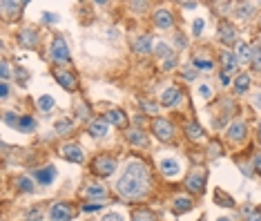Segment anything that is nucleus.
Returning a JSON list of instances; mask_svg holds the SVG:
<instances>
[{"label": "nucleus", "mask_w": 261, "mask_h": 221, "mask_svg": "<svg viewBox=\"0 0 261 221\" xmlns=\"http://www.w3.org/2000/svg\"><path fill=\"white\" fill-rule=\"evenodd\" d=\"M221 85H230V74L228 72H221Z\"/></svg>", "instance_id": "nucleus-52"}, {"label": "nucleus", "mask_w": 261, "mask_h": 221, "mask_svg": "<svg viewBox=\"0 0 261 221\" xmlns=\"http://www.w3.org/2000/svg\"><path fill=\"white\" fill-rule=\"evenodd\" d=\"M201 32H203V20H201V18H197V20H194V25H192V34H194V36H201Z\"/></svg>", "instance_id": "nucleus-42"}, {"label": "nucleus", "mask_w": 261, "mask_h": 221, "mask_svg": "<svg viewBox=\"0 0 261 221\" xmlns=\"http://www.w3.org/2000/svg\"><path fill=\"white\" fill-rule=\"evenodd\" d=\"M190 65H192V67L197 69V72H199V69L208 72V69H212V67H214V63H212V60H208V58H192V63H190Z\"/></svg>", "instance_id": "nucleus-31"}, {"label": "nucleus", "mask_w": 261, "mask_h": 221, "mask_svg": "<svg viewBox=\"0 0 261 221\" xmlns=\"http://www.w3.org/2000/svg\"><path fill=\"white\" fill-rule=\"evenodd\" d=\"M42 20H47V22H56L58 18H56V16H52V14H45V16H42Z\"/></svg>", "instance_id": "nucleus-54"}, {"label": "nucleus", "mask_w": 261, "mask_h": 221, "mask_svg": "<svg viewBox=\"0 0 261 221\" xmlns=\"http://www.w3.org/2000/svg\"><path fill=\"white\" fill-rule=\"evenodd\" d=\"M92 172L99 174V177H112V174L116 172V159L105 157V154L96 157L94 161H92Z\"/></svg>", "instance_id": "nucleus-2"}, {"label": "nucleus", "mask_w": 261, "mask_h": 221, "mask_svg": "<svg viewBox=\"0 0 261 221\" xmlns=\"http://www.w3.org/2000/svg\"><path fill=\"white\" fill-rule=\"evenodd\" d=\"M18 130L25 132V134H27V132H34V130H36V121H34V116H22Z\"/></svg>", "instance_id": "nucleus-32"}, {"label": "nucleus", "mask_w": 261, "mask_h": 221, "mask_svg": "<svg viewBox=\"0 0 261 221\" xmlns=\"http://www.w3.org/2000/svg\"><path fill=\"white\" fill-rule=\"evenodd\" d=\"M25 5L27 2H9V0H2V2H0V7H2L5 14H18L20 7H25Z\"/></svg>", "instance_id": "nucleus-28"}, {"label": "nucleus", "mask_w": 261, "mask_h": 221, "mask_svg": "<svg viewBox=\"0 0 261 221\" xmlns=\"http://www.w3.org/2000/svg\"><path fill=\"white\" fill-rule=\"evenodd\" d=\"M248 221H261V212H252L250 219H248Z\"/></svg>", "instance_id": "nucleus-56"}, {"label": "nucleus", "mask_w": 261, "mask_h": 221, "mask_svg": "<svg viewBox=\"0 0 261 221\" xmlns=\"http://www.w3.org/2000/svg\"><path fill=\"white\" fill-rule=\"evenodd\" d=\"M60 154H63L65 159H67L69 163H83V150H80L79 145H74V143H65L63 147H60Z\"/></svg>", "instance_id": "nucleus-9"}, {"label": "nucleus", "mask_w": 261, "mask_h": 221, "mask_svg": "<svg viewBox=\"0 0 261 221\" xmlns=\"http://www.w3.org/2000/svg\"><path fill=\"white\" fill-rule=\"evenodd\" d=\"M199 92H201V96H210V94H212L208 85H201V87H199Z\"/></svg>", "instance_id": "nucleus-53"}, {"label": "nucleus", "mask_w": 261, "mask_h": 221, "mask_svg": "<svg viewBox=\"0 0 261 221\" xmlns=\"http://www.w3.org/2000/svg\"><path fill=\"white\" fill-rule=\"evenodd\" d=\"M185 188L194 195H203L205 192V170L203 168H194L192 172L185 177Z\"/></svg>", "instance_id": "nucleus-4"}, {"label": "nucleus", "mask_w": 261, "mask_h": 221, "mask_svg": "<svg viewBox=\"0 0 261 221\" xmlns=\"http://www.w3.org/2000/svg\"><path fill=\"white\" fill-rule=\"evenodd\" d=\"M237 60L239 63H250L252 60V45L248 42H237Z\"/></svg>", "instance_id": "nucleus-22"}, {"label": "nucleus", "mask_w": 261, "mask_h": 221, "mask_svg": "<svg viewBox=\"0 0 261 221\" xmlns=\"http://www.w3.org/2000/svg\"><path fill=\"white\" fill-rule=\"evenodd\" d=\"M217 221H230V219H225V217H221V219H217Z\"/></svg>", "instance_id": "nucleus-59"}, {"label": "nucleus", "mask_w": 261, "mask_h": 221, "mask_svg": "<svg viewBox=\"0 0 261 221\" xmlns=\"http://www.w3.org/2000/svg\"><path fill=\"white\" fill-rule=\"evenodd\" d=\"M214 201L219 205H223V208H232V205H235V201L230 199V197H225L223 190H214Z\"/></svg>", "instance_id": "nucleus-29"}, {"label": "nucleus", "mask_w": 261, "mask_h": 221, "mask_svg": "<svg viewBox=\"0 0 261 221\" xmlns=\"http://www.w3.org/2000/svg\"><path fill=\"white\" fill-rule=\"evenodd\" d=\"M197 76H199V72L192 67V65H190V67H185V72H183V79H185V80H194Z\"/></svg>", "instance_id": "nucleus-41"}, {"label": "nucleus", "mask_w": 261, "mask_h": 221, "mask_svg": "<svg viewBox=\"0 0 261 221\" xmlns=\"http://www.w3.org/2000/svg\"><path fill=\"white\" fill-rule=\"evenodd\" d=\"M72 130H74V123L67 121V119L56 123V132H58V134H67V132H72Z\"/></svg>", "instance_id": "nucleus-37"}, {"label": "nucleus", "mask_w": 261, "mask_h": 221, "mask_svg": "<svg viewBox=\"0 0 261 221\" xmlns=\"http://www.w3.org/2000/svg\"><path fill=\"white\" fill-rule=\"evenodd\" d=\"M154 25L159 27V29H170V27L174 25V18H172V11L170 9H157L154 11Z\"/></svg>", "instance_id": "nucleus-11"}, {"label": "nucleus", "mask_w": 261, "mask_h": 221, "mask_svg": "<svg viewBox=\"0 0 261 221\" xmlns=\"http://www.w3.org/2000/svg\"><path fill=\"white\" fill-rule=\"evenodd\" d=\"M257 5L255 2H243V5H239V9H237V16L239 18H250L252 14H255Z\"/></svg>", "instance_id": "nucleus-27"}, {"label": "nucleus", "mask_w": 261, "mask_h": 221, "mask_svg": "<svg viewBox=\"0 0 261 221\" xmlns=\"http://www.w3.org/2000/svg\"><path fill=\"white\" fill-rule=\"evenodd\" d=\"M0 96H2V99H7V96H9V83L0 85Z\"/></svg>", "instance_id": "nucleus-50"}, {"label": "nucleus", "mask_w": 261, "mask_h": 221, "mask_svg": "<svg viewBox=\"0 0 261 221\" xmlns=\"http://www.w3.org/2000/svg\"><path fill=\"white\" fill-rule=\"evenodd\" d=\"M16 188L20 190V192L32 195V192H36V179H34V177H18V179H16Z\"/></svg>", "instance_id": "nucleus-23"}, {"label": "nucleus", "mask_w": 261, "mask_h": 221, "mask_svg": "<svg viewBox=\"0 0 261 221\" xmlns=\"http://www.w3.org/2000/svg\"><path fill=\"white\" fill-rule=\"evenodd\" d=\"M74 217V210L69 203H63V201H58L49 208V219L52 221H69Z\"/></svg>", "instance_id": "nucleus-6"}, {"label": "nucleus", "mask_w": 261, "mask_h": 221, "mask_svg": "<svg viewBox=\"0 0 261 221\" xmlns=\"http://www.w3.org/2000/svg\"><path fill=\"white\" fill-rule=\"evenodd\" d=\"M219 40L223 42V45H232V42H239L237 40V29L235 25H230V22H221L219 25Z\"/></svg>", "instance_id": "nucleus-10"}, {"label": "nucleus", "mask_w": 261, "mask_h": 221, "mask_svg": "<svg viewBox=\"0 0 261 221\" xmlns=\"http://www.w3.org/2000/svg\"><path fill=\"white\" fill-rule=\"evenodd\" d=\"M152 132H154V137L159 139V141H172L174 137V125L170 121H165V119H154L152 121Z\"/></svg>", "instance_id": "nucleus-5"}, {"label": "nucleus", "mask_w": 261, "mask_h": 221, "mask_svg": "<svg viewBox=\"0 0 261 221\" xmlns=\"http://www.w3.org/2000/svg\"><path fill=\"white\" fill-rule=\"evenodd\" d=\"M40 210H32L29 215H27V221H40Z\"/></svg>", "instance_id": "nucleus-47"}, {"label": "nucleus", "mask_w": 261, "mask_h": 221, "mask_svg": "<svg viewBox=\"0 0 261 221\" xmlns=\"http://www.w3.org/2000/svg\"><path fill=\"white\" fill-rule=\"evenodd\" d=\"M174 67H177V54L163 60V69H165V72H170V69H174Z\"/></svg>", "instance_id": "nucleus-40"}, {"label": "nucleus", "mask_w": 261, "mask_h": 221, "mask_svg": "<svg viewBox=\"0 0 261 221\" xmlns=\"http://www.w3.org/2000/svg\"><path fill=\"white\" fill-rule=\"evenodd\" d=\"M159 168H161V172L165 177H179V172H181V165H179L177 159H163Z\"/></svg>", "instance_id": "nucleus-17"}, {"label": "nucleus", "mask_w": 261, "mask_h": 221, "mask_svg": "<svg viewBox=\"0 0 261 221\" xmlns=\"http://www.w3.org/2000/svg\"><path fill=\"white\" fill-rule=\"evenodd\" d=\"M181 7H185V9H194L197 7V2H179Z\"/></svg>", "instance_id": "nucleus-55"}, {"label": "nucleus", "mask_w": 261, "mask_h": 221, "mask_svg": "<svg viewBox=\"0 0 261 221\" xmlns=\"http://www.w3.org/2000/svg\"><path fill=\"white\" fill-rule=\"evenodd\" d=\"M127 141L132 143V145H136V147H145L147 145V137L143 134L141 130H127Z\"/></svg>", "instance_id": "nucleus-24"}, {"label": "nucleus", "mask_w": 261, "mask_h": 221, "mask_svg": "<svg viewBox=\"0 0 261 221\" xmlns=\"http://www.w3.org/2000/svg\"><path fill=\"white\" fill-rule=\"evenodd\" d=\"M185 134H188V139H192V141H201V139H203V130L194 121H190L188 125H185Z\"/></svg>", "instance_id": "nucleus-25"}, {"label": "nucleus", "mask_w": 261, "mask_h": 221, "mask_svg": "<svg viewBox=\"0 0 261 221\" xmlns=\"http://www.w3.org/2000/svg\"><path fill=\"white\" fill-rule=\"evenodd\" d=\"M154 49V42H152V36L150 34H143L134 40V52L136 54H150Z\"/></svg>", "instance_id": "nucleus-16"}, {"label": "nucleus", "mask_w": 261, "mask_h": 221, "mask_svg": "<svg viewBox=\"0 0 261 221\" xmlns=\"http://www.w3.org/2000/svg\"><path fill=\"white\" fill-rule=\"evenodd\" d=\"M9 76H11L9 63H7V60H2V63H0V79H2V83H7V80H9Z\"/></svg>", "instance_id": "nucleus-38"}, {"label": "nucleus", "mask_w": 261, "mask_h": 221, "mask_svg": "<svg viewBox=\"0 0 261 221\" xmlns=\"http://www.w3.org/2000/svg\"><path fill=\"white\" fill-rule=\"evenodd\" d=\"M248 87H250V76H248V74H239V76H237V80H235L237 94H245V92H248Z\"/></svg>", "instance_id": "nucleus-26"}, {"label": "nucleus", "mask_w": 261, "mask_h": 221, "mask_svg": "<svg viewBox=\"0 0 261 221\" xmlns=\"http://www.w3.org/2000/svg\"><path fill=\"white\" fill-rule=\"evenodd\" d=\"M116 190L123 199H141L150 192V170L145 168V163H130L123 172V177L116 183Z\"/></svg>", "instance_id": "nucleus-1"}, {"label": "nucleus", "mask_w": 261, "mask_h": 221, "mask_svg": "<svg viewBox=\"0 0 261 221\" xmlns=\"http://www.w3.org/2000/svg\"><path fill=\"white\" fill-rule=\"evenodd\" d=\"M34 179L40 185H49L56 179V168H54V165H45V168H40V170H34Z\"/></svg>", "instance_id": "nucleus-13"}, {"label": "nucleus", "mask_w": 261, "mask_h": 221, "mask_svg": "<svg viewBox=\"0 0 261 221\" xmlns=\"http://www.w3.org/2000/svg\"><path fill=\"white\" fill-rule=\"evenodd\" d=\"M252 170H255L257 174H261V154H257V157H255V163H252Z\"/></svg>", "instance_id": "nucleus-48"}, {"label": "nucleus", "mask_w": 261, "mask_h": 221, "mask_svg": "<svg viewBox=\"0 0 261 221\" xmlns=\"http://www.w3.org/2000/svg\"><path fill=\"white\" fill-rule=\"evenodd\" d=\"M85 197L92 201H100V199H107V188L100 183H89L85 185Z\"/></svg>", "instance_id": "nucleus-14"}, {"label": "nucleus", "mask_w": 261, "mask_h": 221, "mask_svg": "<svg viewBox=\"0 0 261 221\" xmlns=\"http://www.w3.org/2000/svg\"><path fill=\"white\" fill-rule=\"evenodd\" d=\"M154 54H157L161 60H165V58H170V56H174V52L170 47H167V42H159L157 47H154Z\"/></svg>", "instance_id": "nucleus-33"}, {"label": "nucleus", "mask_w": 261, "mask_h": 221, "mask_svg": "<svg viewBox=\"0 0 261 221\" xmlns=\"http://www.w3.org/2000/svg\"><path fill=\"white\" fill-rule=\"evenodd\" d=\"M54 79H56V80H58V85H60L63 90H67V92H74L76 87H79L76 79H74V74L63 72V69H54Z\"/></svg>", "instance_id": "nucleus-8"}, {"label": "nucleus", "mask_w": 261, "mask_h": 221, "mask_svg": "<svg viewBox=\"0 0 261 221\" xmlns=\"http://www.w3.org/2000/svg\"><path fill=\"white\" fill-rule=\"evenodd\" d=\"M103 221H123V217H120L119 212H107V215L103 217Z\"/></svg>", "instance_id": "nucleus-45"}, {"label": "nucleus", "mask_w": 261, "mask_h": 221, "mask_svg": "<svg viewBox=\"0 0 261 221\" xmlns=\"http://www.w3.org/2000/svg\"><path fill=\"white\" fill-rule=\"evenodd\" d=\"M181 99H183V92L179 90L177 85H172V87H167V90L161 94V105L163 107H177L179 103H181Z\"/></svg>", "instance_id": "nucleus-7"}, {"label": "nucleus", "mask_w": 261, "mask_h": 221, "mask_svg": "<svg viewBox=\"0 0 261 221\" xmlns=\"http://www.w3.org/2000/svg\"><path fill=\"white\" fill-rule=\"evenodd\" d=\"M174 45H177L179 49H183V47H188V40H185L183 34H177V36H174Z\"/></svg>", "instance_id": "nucleus-43"}, {"label": "nucleus", "mask_w": 261, "mask_h": 221, "mask_svg": "<svg viewBox=\"0 0 261 221\" xmlns=\"http://www.w3.org/2000/svg\"><path fill=\"white\" fill-rule=\"evenodd\" d=\"M105 119H107L110 125H116V127H123L127 123V116H125L123 110H110L107 114H105Z\"/></svg>", "instance_id": "nucleus-21"}, {"label": "nucleus", "mask_w": 261, "mask_h": 221, "mask_svg": "<svg viewBox=\"0 0 261 221\" xmlns=\"http://www.w3.org/2000/svg\"><path fill=\"white\" fill-rule=\"evenodd\" d=\"M18 40H20L22 47L32 49V47H36V42H38V34L34 32V29H29V27H25V29L20 32V36H18Z\"/></svg>", "instance_id": "nucleus-19"}, {"label": "nucleus", "mask_w": 261, "mask_h": 221, "mask_svg": "<svg viewBox=\"0 0 261 221\" xmlns=\"http://www.w3.org/2000/svg\"><path fill=\"white\" fill-rule=\"evenodd\" d=\"M245 134H248V127H245V123H241V121L232 123V125L228 127V132H225V137H228L230 141H243Z\"/></svg>", "instance_id": "nucleus-15"}, {"label": "nucleus", "mask_w": 261, "mask_h": 221, "mask_svg": "<svg viewBox=\"0 0 261 221\" xmlns=\"http://www.w3.org/2000/svg\"><path fill=\"white\" fill-rule=\"evenodd\" d=\"M130 7L136 11H143V9H147V2H130Z\"/></svg>", "instance_id": "nucleus-49"}, {"label": "nucleus", "mask_w": 261, "mask_h": 221, "mask_svg": "<svg viewBox=\"0 0 261 221\" xmlns=\"http://www.w3.org/2000/svg\"><path fill=\"white\" fill-rule=\"evenodd\" d=\"M89 134L94 139H103V137H107L110 134V123H107V119H96V121H92L89 123Z\"/></svg>", "instance_id": "nucleus-12"}, {"label": "nucleus", "mask_w": 261, "mask_h": 221, "mask_svg": "<svg viewBox=\"0 0 261 221\" xmlns=\"http://www.w3.org/2000/svg\"><path fill=\"white\" fill-rule=\"evenodd\" d=\"M100 208H103V205H100L99 201H92V203H85L80 210H83V212H99Z\"/></svg>", "instance_id": "nucleus-39"}, {"label": "nucleus", "mask_w": 261, "mask_h": 221, "mask_svg": "<svg viewBox=\"0 0 261 221\" xmlns=\"http://www.w3.org/2000/svg\"><path fill=\"white\" fill-rule=\"evenodd\" d=\"M221 63H223V72H228V74H235V72H237V67H239L237 54L228 52V49H225V52L221 54Z\"/></svg>", "instance_id": "nucleus-20"}, {"label": "nucleus", "mask_w": 261, "mask_h": 221, "mask_svg": "<svg viewBox=\"0 0 261 221\" xmlns=\"http://www.w3.org/2000/svg\"><path fill=\"white\" fill-rule=\"evenodd\" d=\"M38 107H40L42 112H52L54 107H56V100L52 99V96H40V99H38Z\"/></svg>", "instance_id": "nucleus-34"}, {"label": "nucleus", "mask_w": 261, "mask_h": 221, "mask_svg": "<svg viewBox=\"0 0 261 221\" xmlns=\"http://www.w3.org/2000/svg\"><path fill=\"white\" fill-rule=\"evenodd\" d=\"M20 119H22V116H18L16 112H5V119H2V121H5V125L16 127V130H18V125H20Z\"/></svg>", "instance_id": "nucleus-35"}, {"label": "nucleus", "mask_w": 261, "mask_h": 221, "mask_svg": "<svg viewBox=\"0 0 261 221\" xmlns=\"http://www.w3.org/2000/svg\"><path fill=\"white\" fill-rule=\"evenodd\" d=\"M16 76L20 79V83H27V72H25V69H18Z\"/></svg>", "instance_id": "nucleus-51"}, {"label": "nucleus", "mask_w": 261, "mask_h": 221, "mask_svg": "<svg viewBox=\"0 0 261 221\" xmlns=\"http://www.w3.org/2000/svg\"><path fill=\"white\" fill-rule=\"evenodd\" d=\"M252 69H255V72H261V45H252Z\"/></svg>", "instance_id": "nucleus-30"}, {"label": "nucleus", "mask_w": 261, "mask_h": 221, "mask_svg": "<svg viewBox=\"0 0 261 221\" xmlns=\"http://www.w3.org/2000/svg\"><path fill=\"white\" fill-rule=\"evenodd\" d=\"M141 107L145 112H150V114H154V112H157V105H154V103H150V100H141Z\"/></svg>", "instance_id": "nucleus-44"}, {"label": "nucleus", "mask_w": 261, "mask_h": 221, "mask_svg": "<svg viewBox=\"0 0 261 221\" xmlns=\"http://www.w3.org/2000/svg\"><path fill=\"white\" fill-rule=\"evenodd\" d=\"M132 221H154V215L150 210H134Z\"/></svg>", "instance_id": "nucleus-36"}, {"label": "nucleus", "mask_w": 261, "mask_h": 221, "mask_svg": "<svg viewBox=\"0 0 261 221\" xmlns=\"http://www.w3.org/2000/svg\"><path fill=\"white\" fill-rule=\"evenodd\" d=\"M192 199H190V197H177V199H174V203H172V212L174 215H185V212H190L192 210Z\"/></svg>", "instance_id": "nucleus-18"}, {"label": "nucleus", "mask_w": 261, "mask_h": 221, "mask_svg": "<svg viewBox=\"0 0 261 221\" xmlns=\"http://www.w3.org/2000/svg\"><path fill=\"white\" fill-rule=\"evenodd\" d=\"M255 107H259V110H261V92L257 94V99H255Z\"/></svg>", "instance_id": "nucleus-57"}, {"label": "nucleus", "mask_w": 261, "mask_h": 221, "mask_svg": "<svg viewBox=\"0 0 261 221\" xmlns=\"http://www.w3.org/2000/svg\"><path fill=\"white\" fill-rule=\"evenodd\" d=\"M257 134H259V141H261V123H259V130H257Z\"/></svg>", "instance_id": "nucleus-58"}, {"label": "nucleus", "mask_w": 261, "mask_h": 221, "mask_svg": "<svg viewBox=\"0 0 261 221\" xmlns=\"http://www.w3.org/2000/svg\"><path fill=\"white\" fill-rule=\"evenodd\" d=\"M79 116L83 119V121H87L89 119V107L87 105H79Z\"/></svg>", "instance_id": "nucleus-46"}, {"label": "nucleus", "mask_w": 261, "mask_h": 221, "mask_svg": "<svg viewBox=\"0 0 261 221\" xmlns=\"http://www.w3.org/2000/svg\"><path fill=\"white\" fill-rule=\"evenodd\" d=\"M49 56H52V60L58 65L67 63L69 60V45L65 42V38H60V36L54 38L52 45H49Z\"/></svg>", "instance_id": "nucleus-3"}]
</instances>
